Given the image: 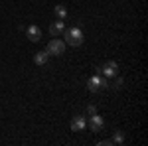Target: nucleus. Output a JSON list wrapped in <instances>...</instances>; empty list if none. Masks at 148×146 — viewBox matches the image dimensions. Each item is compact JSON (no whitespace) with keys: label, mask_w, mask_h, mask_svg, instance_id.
<instances>
[{"label":"nucleus","mask_w":148,"mask_h":146,"mask_svg":"<svg viewBox=\"0 0 148 146\" xmlns=\"http://www.w3.org/2000/svg\"><path fill=\"white\" fill-rule=\"evenodd\" d=\"M63 36H65V44L73 45V47H77V45L83 44V32H81L79 26L65 28V30H63Z\"/></svg>","instance_id":"nucleus-1"},{"label":"nucleus","mask_w":148,"mask_h":146,"mask_svg":"<svg viewBox=\"0 0 148 146\" xmlns=\"http://www.w3.org/2000/svg\"><path fill=\"white\" fill-rule=\"evenodd\" d=\"M63 30H65V22L63 20H56V22H51V26H49V34L53 36V38L61 36Z\"/></svg>","instance_id":"nucleus-8"},{"label":"nucleus","mask_w":148,"mask_h":146,"mask_svg":"<svg viewBox=\"0 0 148 146\" xmlns=\"http://www.w3.org/2000/svg\"><path fill=\"white\" fill-rule=\"evenodd\" d=\"M89 128H91L93 132H101L103 126H105V121H103L101 114H97V112H93V114H89Z\"/></svg>","instance_id":"nucleus-5"},{"label":"nucleus","mask_w":148,"mask_h":146,"mask_svg":"<svg viewBox=\"0 0 148 146\" xmlns=\"http://www.w3.org/2000/svg\"><path fill=\"white\" fill-rule=\"evenodd\" d=\"M53 12H56L57 20H65V18H67V8H65L63 4H57L56 8H53Z\"/></svg>","instance_id":"nucleus-10"},{"label":"nucleus","mask_w":148,"mask_h":146,"mask_svg":"<svg viewBox=\"0 0 148 146\" xmlns=\"http://www.w3.org/2000/svg\"><path fill=\"white\" fill-rule=\"evenodd\" d=\"M99 71H101L103 77L111 79V77H114V75H119V63H116V61H105Z\"/></svg>","instance_id":"nucleus-4"},{"label":"nucleus","mask_w":148,"mask_h":146,"mask_svg":"<svg viewBox=\"0 0 148 146\" xmlns=\"http://www.w3.org/2000/svg\"><path fill=\"white\" fill-rule=\"evenodd\" d=\"M93 112H97V109H95V105H89L87 107V114H93Z\"/></svg>","instance_id":"nucleus-13"},{"label":"nucleus","mask_w":148,"mask_h":146,"mask_svg":"<svg viewBox=\"0 0 148 146\" xmlns=\"http://www.w3.org/2000/svg\"><path fill=\"white\" fill-rule=\"evenodd\" d=\"M123 142H125V134L121 130H116L114 136H113V144H123Z\"/></svg>","instance_id":"nucleus-11"},{"label":"nucleus","mask_w":148,"mask_h":146,"mask_svg":"<svg viewBox=\"0 0 148 146\" xmlns=\"http://www.w3.org/2000/svg\"><path fill=\"white\" fill-rule=\"evenodd\" d=\"M85 128H87V119L83 114H75L73 121H71V130L73 132H83Z\"/></svg>","instance_id":"nucleus-7"},{"label":"nucleus","mask_w":148,"mask_h":146,"mask_svg":"<svg viewBox=\"0 0 148 146\" xmlns=\"http://www.w3.org/2000/svg\"><path fill=\"white\" fill-rule=\"evenodd\" d=\"M26 38H28L30 42H40V40H42V30H40V26H38V24H30V26L26 28Z\"/></svg>","instance_id":"nucleus-6"},{"label":"nucleus","mask_w":148,"mask_h":146,"mask_svg":"<svg viewBox=\"0 0 148 146\" xmlns=\"http://www.w3.org/2000/svg\"><path fill=\"white\" fill-rule=\"evenodd\" d=\"M99 146H113V140H101Z\"/></svg>","instance_id":"nucleus-14"},{"label":"nucleus","mask_w":148,"mask_h":146,"mask_svg":"<svg viewBox=\"0 0 148 146\" xmlns=\"http://www.w3.org/2000/svg\"><path fill=\"white\" fill-rule=\"evenodd\" d=\"M46 49H47L49 56H61V53H65V42H61V40L53 38V40L47 44Z\"/></svg>","instance_id":"nucleus-3"},{"label":"nucleus","mask_w":148,"mask_h":146,"mask_svg":"<svg viewBox=\"0 0 148 146\" xmlns=\"http://www.w3.org/2000/svg\"><path fill=\"white\" fill-rule=\"evenodd\" d=\"M47 59H49V53H47V49H42V51H38L34 56V63L36 65H46Z\"/></svg>","instance_id":"nucleus-9"},{"label":"nucleus","mask_w":148,"mask_h":146,"mask_svg":"<svg viewBox=\"0 0 148 146\" xmlns=\"http://www.w3.org/2000/svg\"><path fill=\"white\" fill-rule=\"evenodd\" d=\"M107 87H109V81H107V77H103L101 73L89 77V81H87V89L91 91V93H99V91L107 89Z\"/></svg>","instance_id":"nucleus-2"},{"label":"nucleus","mask_w":148,"mask_h":146,"mask_svg":"<svg viewBox=\"0 0 148 146\" xmlns=\"http://www.w3.org/2000/svg\"><path fill=\"white\" fill-rule=\"evenodd\" d=\"M111 79H113V83H111L113 89H121V87H123V77H116V75H114V77H111Z\"/></svg>","instance_id":"nucleus-12"}]
</instances>
